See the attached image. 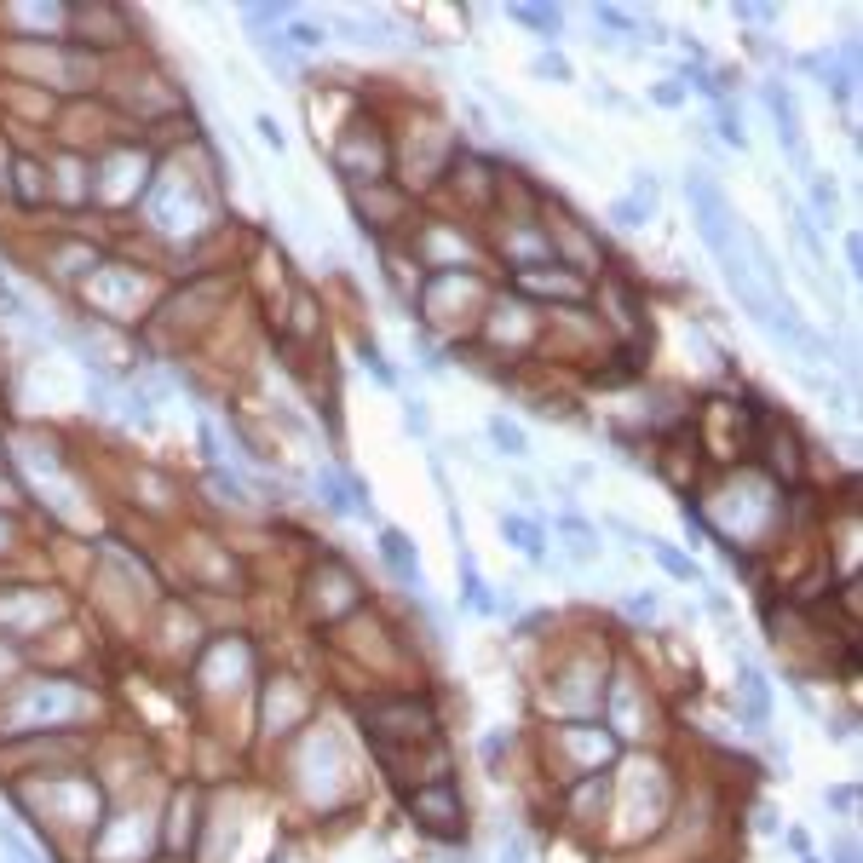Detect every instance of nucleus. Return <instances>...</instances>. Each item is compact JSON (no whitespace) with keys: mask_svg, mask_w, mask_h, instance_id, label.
<instances>
[{"mask_svg":"<svg viewBox=\"0 0 863 863\" xmlns=\"http://www.w3.org/2000/svg\"><path fill=\"white\" fill-rule=\"evenodd\" d=\"M369 731L374 737H380V743H386V737H432V708H427V702H374V708H369Z\"/></svg>","mask_w":863,"mask_h":863,"instance_id":"1","label":"nucleus"},{"mask_svg":"<svg viewBox=\"0 0 863 863\" xmlns=\"http://www.w3.org/2000/svg\"><path fill=\"white\" fill-rule=\"evenodd\" d=\"M530 76H536V81H553V87H558V81H570L576 69H570V58H564V52H541L536 64H530Z\"/></svg>","mask_w":863,"mask_h":863,"instance_id":"16","label":"nucleus"},{"mask_svg":"<svg viewBox=\"0 0 863 863\" xmlns=\"http://www.w3.org/2000/svg\"><path fill=\"white\" fill-rule=\"evenodd\" d=\"M737 697H743V714H748V725H760L771 720V691H765V674L755 662H737Z\"/></svg>","mask_w":863,"mask_h":863,"instance_id":"4","label":"nucleus"},{"mask_svg":"<svg viewBox=\"0 0 863 863\" xmlns=\"http://www.w3.org/2000/svg\"><path fill=\"white\" fill-rule=\"evenodd\" d=\"M737 23H777V6H731Z\"/></svg>","mask_w":863,"mask_h":863,"instance_id":"22","label":"nucleus"},{"mask_svg":"<svg viewBox=\"0 0 863 863\" xmlns=\"http://www.w3.org/2000/svg\"><path fill=\"white\" fill-rule=\"evenodd\" d=\"M501 536L518 547V553H530L541 564V524L536 518H518V513H501Z\"/></svg>","mask_w":863,"mask_h":863,"instance_id":"7","label":"nucleus"},{"mask_svg":"<svg viewBox=\"0 0 863 863\" xmlns=\"http://www.w3.org/2000/svg\"><path fill=\"white\" fill-rule=\"evenodd\" d=\"M835 863H858V846H852V841H841V846H835Z\"/></svg>","mask_w":863,"mask_h":863,"instance_id":"29","label":"nucleus"},{"mask_svg":"<svg viewBox=\"0 0 863 863\" xmlns=\"http://www.w3.org/2000/svg\"><path fill=\"white\" fill-rule=\"evenodd\" d=\"M593 23H599V29H616V35H634V18L616 12V6H593Z\"/></svg>","mask_w":863,"mask_h":863,"instance_id":"19","label":"nucleus"},{"mask_svg":"<svg viewBox=\"0 0 863 863\" xmlns=\"http://www.w3.org/2000/svg\"><path fill=\"white\" fill-rule=\"evenodd\" d=\"M558 748H570L587 771H599V760H611V737L593 731V725H564V731H558Z\"/></svg>","mask_w":863,"mask_h":863,"instance_id":"6","label":"nucleus"},{"mask_svg":"<svg viewBox=\"0 0 863 863\" xmlns=\"http://www.w3.org/2000/svg\"><path fill=\"white\" fill-rule=\"evenodd\" d=\"M404 427L409 432H427L432 427V415H427V404H420V397H409V404H404Z\"/></svg>","mask_w":863,"mask_h":863,"instance_id":"21","label":"nucleus"},{"mask_svg":"<svg viewBox=\"0 0 863 863\" xmlns=\"http://www.w3.org/2000/svg\"><path fill=\"white\" fill-rule=\"evenodd\" d=\"M714 127H720V139H725V144H737V150L748 144V132H743V116H737V109L725 104V99L714 104Z\"/></svg>","mask_w":863,"mask_h":863,"instance_id":"15","label":"nucleus"},{"mask_svg":"<svg viewBox=\"0 0 863 863\" xmlns=\"http://www.w3.org/2000/svg\"><path fill=\"white\" fill-rule=\"evenodd\" d=\"M513 18L524 23V29H536L541 41H558V35H564V12L558 6H513Z\"/></svg>","mask_w":863,"mask_h":863,"instance_id":"8","label":"nucleus"},{"mask_svg":"<svg viewBox=\"0 0 863 863\" xmlns=\"http://www.w3.org/2000/svg\"><path fill=\"white\" fill-rule=\"evenodd\" d=\"M611 219H616L622 230H639V225L651 219V202H639V196H616V202H611Z\"/></svg>","mask_w":863,"mask_h":863,"instance_id":"14","label":"nucleus"},{"mask_svg":"<svg viewBox=\"0 0 863 863\" xmlns=\"http://www.w3.org/2000/svg\"><path fill=\"white\" fill-rule=\"evenodd\" d=\"M795 236H800V248H806V260H811V265H823V242H818V225H811L806 213H795Z\"/></svg>","mask_w":863,"mask_h":863,"instance_id":"17","label":"nucleus"},{"mask_svg":"<svg viewBox=\"0 0 863 863\" xmlns=\"http://www.w3.org/2000/svg\"><path fill=\"white\" fill-rule=\"evenodd\" d=\"M765 109H771V121H777V144L788 150V162H795V167H811L806 139H800V109H795V99H788L783 87H765Z\"/></svg>","mask_w":863,"mask_h":863,"instance_id":"3","label":"nucleus"},{"mask_svg":"<svg viewBox=\"0 0 863 863\" xmlns=\"http://www.w3.org/2000/svg\"><path fill=\"white\" fill-rule=\"evenodd\" d=\"M627 616H656V593H634V599H627Z\"/></svg>","mask_w":863,"mask_h":863,"instance_id":"26","label":"nucleus"},{"mask_svg":"<svg viewBox=\"0 0 863 863\" xmlns=\"http://www.w3.org/2000/svg\"><path fill=\"white\" fill-rule=\"evenodd\" d=\"M806 185H811V225H818V219H823V225H829V219H835V185H829V179H823V173H806Z\"/></svg>","mask_w":863,"mask_h":863,"instance_id":"12","label":"nucleus"},{"mask_svg":"<svg viewBox=\"0 0 863 863\" xmlns=\"http://www.w3.org/2000/svg\"><path fill=\"white\" fill-rule=\"evenodd\" d=\"M645 547L656 553V564H662L667 576H679V581H697V564H691L685 553H674V547H667V541H645Z\"/></svg>","mask_w":863,"mask_h":863,"instance_id":"13","label":"nucleus"},{"mask_svg":"<svg viewBox=\"0 0 863 863\" xmlns=\"http://www.w3.org/2000/svg\"><path fill=\"white\" fill-rule=\"evenodd\" d=\"M380 553H386V564L397 570V581H404L409 593L427 587V576H420V558H415V547H409L404 530H386V536H380Z\"/></svg>","mask_w":863,"mask_h":863,"instance_id":"5","label":"nucleus"},{"mask_svg":"<svg viewBox=\"0 0 863 863\" xmlns=\"http://www.w3.org/2000/svg\"><path fill=\"white\" fill-rule=\"evenodd\" d=\"M288 41L306 46V52H317V46H323V29H317V23H294V29H288Z\"/></svg>","mask_w":863,"mask_h":863,"instance_id":"20","label":"nucleus"},{"mask_svg":"<svg viewBox=\"0 0 863 863\" xmlns=\"http://www.w3.org/2000/svg\"><path fill=\"white\" fill-rule=\"evenodd\" d=\"M253 127H260V144H271V150H283V127H276V116H260V121H253Z\"/></svg>","mask_w":863,"mask_h":863,"instance_id":"23","label":"nucleus"},{"mask_svg":"<svg viewBox=\"0 0 863 863\" xmlns=\"http://www.w3.org/2000/svg\"><path fill=\"white\" fill-rule=\"evenodd\" d=\"M501 863H530V852H524V841H518V835H513V841H501Z\"/></svg>","mask_w":863,"mask_h":863,"instance_id":"27","label":"nucleus"},{"mask_svg":"<svg viewBox=\"0 0 863 863\" xmlns=\"http://www.w3.org/2000/svg\"><path fill=\"white\" fill-rule=\"evenodd\" d=\"M829 806H835V811H852V806H858V783H841V788H829Z\"/></svg>","mask_w":863,"mask_h":863,"instance_id":"24","label":"nucleus"},{"mask_svg":"<svg viewBox=\"0 0 863 863\" xmlns=\"http://www.w3.org/2000/svg\"><path fill=\"white\" fill-rule=\"evenodd\" d=\"M409 811H415L432 835H449L460 823V795L449 783H427V788H415V795H409Z\"/></svg>","mask_w":863,"mask_h":863,"instance_id":"2","label":"nucleus"},{"mask_svg":"<svg viewBox=\"0 0 863 863\" xmlns=\"http://www.w3.org/2000/svg\"><path fill=\"white\" fill-rule=\"evenodd\" d=\"M846 271H852V276L863 271V248H858V236H846Z\"/></svg>","mask_w":863,"mask_h":863,"instance_id":"28","label":"nucleus"},{"mask_svg":"<svg viewBox=\"0 0 863 863\" xmlns=\"http://www.w3.org/2000/svg\"><path fill=\"white\" fill-rule=\"evenodd\" d=\"M18 196H23V202H41V196H46L41 167H35V162H18Z\"/></svg>","mask_w":863,"mask_h":863,"instance_id":"18","label":"nucleus"},{"mask_svg":"<svg viewBox=\"0 0 863 863\" xmlns=\"http://www.w3.org/2000/svg\"><path fill=\"white\" fill-rule=\"evenodd\" d=\"M311 483H317V501L328 507V513H351V483H340L334 478V472H317V478H311Z\"/></svg>","mask_w":863,"mask_h":863,"instance_id":"10","label":"nucleus"},{"mask_svg":"<svg viewBox=\"0 0 863 863\" xmlns=\"http://www.w3.org/2000/svg\"><path fill=\"white\" fill-rule=\"evenodd\" d=\"M490 443L501 449V455H513V460H524V455H530V437H524V427H513L507 415H490Z\"/></svg>","mask_w":863,"mask_h":863,"instance_id":"9","label":"nucleus"},{"mask_svg":"<svg viewBox=\"0 0 863 863\" xmlns=\"http://www.w3.org/2000/svg\"><path fill=\"white\" fill-rule=\"evenodd\" d=\"M558 530L570 536V553H576L581 564H587V558H599V530H587L581 518H558Z\"/></svg>","mask_w":863,"mask_h":863,"instance_id":"11","label":"nucleus"},{"mask_svg":"<svg viewBox=\"0 0 863 863\" xmlns=\"http://www.w3.org/2000/svg\"><path fill=\"white\" fill-rule=\"evenodd\" d=\"M651 99L662 104V109H674L679 99H685V87H674V81H662V87H651Z\"/></svg>","mask_w":863,"mask_h":863,"instance_id":"25","label":"nucleus"}]
</instances>
